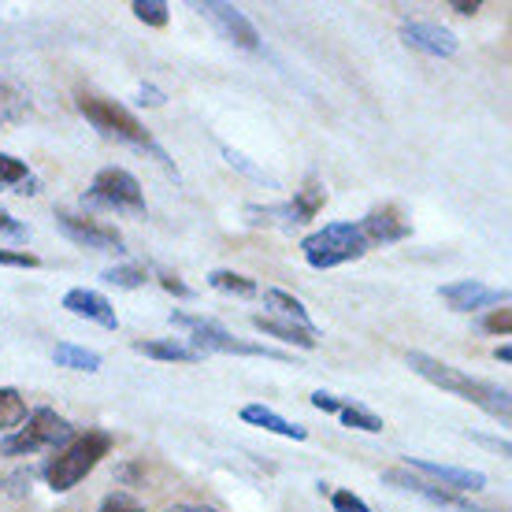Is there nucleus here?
<instances>
[{
  "mask_svg": "<svg viewBox=\"0 0 512 512\" xmlns=\"http://www.w3.org/2000/svg\"><path fill=\"white\" fill-rule=\"evenodd\" d=\"M409 368L416 375H423L427 383L442 386L449 394H461L464 401H472L479 405L483 412H490L494 420L509 423L512 416V401H509V390L505 386H494V383H483V379H472V375L457 372V368H449L446 360L431 357V353H409Z\"/></svg>",
  "mask_w": 512,
  "mask_h": 512,
  "instance_id": "nucleus-1",
  "label": "nucleus"
},
{
  "mask_svg": "<svg viewBox=\"0 0 512 512\" xmlns=\"http://www.w3.org/2000/svg\"><path fill=\"white\" fill-rule=\"evenodd\" d=\"M108 453H112V435H108V431H86V435L71 438L64 449H56V457H49V464L41 468V475H45L49 490L67 494V490L78 487Z\"/></svg>",
  "mask_w": 512,
  "mask_h": 512,
  "instance_id": "nucleus-2",
  "label": "nucleus"
},
{
  "mask_svg": "<svg viewBox=\"0 0 512 512\" xmlns=\"http://www.w3.org/2000/svg\"><path fill=\"white\" fill-rule=\"evenodd\" d=\"M75 438V427L56 409H34L26 412V420L15 427L12 435H4L0 453L4 457H34L41 449H64Z\"/></svg>",
  "mask_w": 512,
  "mask_h": 512,
  "instance_id": "nucleus-3",
  "label": "nucleus"
},
{
  "mask_svg": "<svg viewBox=\"0 0 512 512\" xmlns=\"http://www.w3.org/2000/svg\"><path fill=\"white\" fill-rule=\"evenodd\" d=\"M78 112L90 119L101 134L127 141V145H138V149H149L156 160H164V164L171 167V160L164 156V149H156L153 138H149V130L141 127L138 116L127 112L119 101H108V97H97V93H78Z\"/></svg>",
  "mask_w": 512,
  "mask_h": 512,
  "instance_id": "nucleus-4",
  "label": "nucleus"
},
{
  "mask_svg": "<svg viewBox=\"0 0 512 512\" xmlns=\"http://www.w3.org/2000/svg\"><path fill=\"white\" fill-rule=\"evenodd\" d=\"M368 249H372V245H368V238L360 231V219L357 223H327L323 231L308 234L305 242H301V253H305L308 268H316V271L360 260Z\"/></svg>",
  "mask_w": 512,
  "mask_h": 512,
  "instance_id": "nucleus-5",
  "label": "nucleus"
},
{
  "mask_svg": "<svg viewBox=\"0 0 512 512\" xmlns=\"http://www.w3.org/2000/svg\"><path fill=\"white\" fill-rule=\"evenodd\" d=\"M171 323L190 331L186 346L197 349L201 357L208 353H242V357H268V360H290V353L271 346H256V342H238L227 327H219L216 320H201V316H182V312H171Z\"/></svg>",
  "mask_w": 512,
  "mask_h": 512,
  "instance_id": "nucleus-6",
  "label": "nucleus"
},
{
  "mask_svg": "<svg viewBox=\"0 0 512 512\" xmlns=\"http://www.w3.org/2000/svg\"><path fill=\"white\" fill-rule=\"evenodd\" d=\"M82 208L141 216L145 212V193H141V182L130 171H123V167H104V171L93 175V186L82 197Z\"/></svg>",
  "mask_w": 512,
  "mask_h": 512,
  "instance_id": "nucleus-7",
  "label": "nucleus"
},
{
  "mask_svg": "<svg viewBox=\"0 0 512 512\" xmlns=\"http://www.w3.org/2000/svg\"><path fill=\"white\" fill-rule=\"evenodd\" d=\"M56 227H60L75 245H86V249H101V253H119V249H123V234L93 216H78V212L60 208V212H56Z\"/></svg>",
  "mask_w": 512,
  "mask_h": 512,
  "instance_id": "nucleus-8",
  "label": "nucleus"
},
{
  "mask_svg": "<svg viewBox=\"0 0 512 512\" xmlns=\"http://www.w3.org/2000/svg\"><path fill=\"white\" fill-rule=\"evenodd\" d=\"M197 12L205 15V19H212L216 23V30L223 34V38L231 41V45H238V49L245 52H256L260 49V34H256V26L245 19L234 4H219V0H205V4H197Z\"/></svg>",
  "mask_w": 512,
  "mask_h": 512,
  "instance_id": "nucleus-9",
  "label": "nucleus"
},
{
  "mask_svg": "<svg viewBox=\"0 0 512 512\" xmlns=\"http://www.w3.org/2000/svg\"><path fill=\"white\" fill-rule=\"evenodd\" d=\"M401 41L416 52H427V56H457V49H461V41H457L453 30L438 23H423V19L401 23Z\"/></svg>",
  "mask_w": 512,
  "mask_h": 512,
  "instance_id": "nucleus-10",
  "label": "nucleus"
},
{
  "mask_svg": "<svg viewBox=\"0 0 512 512\" xmlns=\"http://www.w3.org/2000/svg\"><path fill=\"white\" fill-rule=\"evenodd\" d=\"M438 294H442V301H446L453 312H479V308L505 305V301H509V290H487L479 279L449 282V286H442Z\"/></svg>",
  "mask_w": 512,
  "mask_h": 512,
  "instance_id": "nucleus-11",
  "label": "nucleus"
},
{
  "mask_svg": "<svg viewBox=\"0 0 512 512\" xmlns=\"http://www.w3.org/2000/svg\"><path fill=\"white\" fill-rule=\"evenodd\" d=\"M412 472H423L431 483H438L442 490H453V494H468V490H483L487 487V475L472 472V468H453V464H435L423 461V457H409Z\"/></svg>",
  "mask_w": 512,
  "mask_h": 512,
  "instance_id": "nucleus-12",
  "label": "nucleus"
},
{
  "mask_svg": "<svg viewBox=\"0 0 512 512\" xmlns=\"http://www.w3.org/2000/svg\"><path fill=\"white\" fill-rule=\"evenodd\" d=\"M360 231L368 238V245H390V242H405L412 234V227L401 219L394 205H383V208H372L368 216L360 219Z\"/></svg>",
  "mask_w": 512,
  "mask_h": 512,
  "instance_id": "nucleus-13",
  "label": "nucleus"
},
{
  "mask_svg": "<svg viewBox=\"0 0 512 512\" xmlns=\"http://www.w3.org/2000/svg\"><path fill=\"white\" fill-rule=\"evenodd\" d=\"M64 308L75 312V316H82V320H93L97 327H104V331H116L119 327V316H116V308H112V301L104 294H97V290H67Z\"/></svg>",
  "mask_w": 512,
  "mask_h": 512,
  "instance_id": "nucleus-14",
  "label": "nucleus"
},
{
  "mask_svg": "<svg viewBox=\"0 0 512 512\" xmlns=\"http://www.w3.org/2000/svg\"><path fill=\"white\" fill-rule=\"evenodd\" d=\"M253 327L297 349H316V327H301V323L279 320V316H253Z\"/></svg>",
  "mask_w": 512,
  "mask_h": 512,
  "instance_id": "nucleus-15",
  "label": "nucleus"
},
{
  "mask_svg": "<svg viewBox=\"0 0 512 512\" xmlns=\"http://www.w3.org/2000/svg\"><path fill=\"white\" fill-rule=\"evenodd\" d=\"M242 420L256 423V427H264V431H271V435L294 438V442H305V438H308V431L301 427V423H290L286 416H279L275 409H268V405H245Z\"/></svg>",
  "mask_w": 512,
  "mask_h": 512,
  "instance_id": "nucleus-16",
  "label": "nucleus"
},
{
  "mask_svg": "<svg viewBox=\"0 0 512 512\" xmlns=\"http://www.w3.org/2000/svg\"><path fill=\"white\" fill-rule=\"evenodd\" d=\"M323 205H327V190L316 179H308L290 201V216H294V223H312L323 212Z\"/></svg>",
  "mask_w": 512,
  "mask_h": 512,
  "instance_id": "nucleus-17",
  "label": "nucleus"
},
{
  "mask_svg": "<svg viewBox=\"0 0 512 512\" xmlns=\"http://www.w3.org/2000/svg\"><path fill=\"white\" fill-rule=\"evenodd\" d=\"M134 349H138L141 357H153V360H167V364H197L201 360V353L197 349H190L186 342H134Z\"/></svg>",
  "mask_w": 512,
  "mask_h": 512,
  "instance_id": "nucleus-18",
  "label": "nucleus"
},
{
  "mask_svg": "<svg viewBox=\"0 0 512 512\" xmlns=\"http://www.w3.org/2000/svg\"><path fill=\"white\" fill-rule=\"evenodd\" d=\"M52 360H56L60 368H71V372H97V368H101V353L71 346V342H60V346L52 349Z\"/></svg>",
  "mask_w": 512,
  "mask_h": 512,
  "instance_id": "nucleus-19",
  "label": "nucleus"
},
{
  "mask_svg": "<svg viewBox=\"0 0 512 512\" xmlns=\"http://www.w3.org/2000/svg\"><path fill=\"white\" fill-rule=\"evenodd\" d=\"M264 305L271 308V312H279V316H286L290 323H301V327H312V316H308V308L297 301L294 294H286V290H264Z\"/></svg>",
  "mask_w": 512,
  "mask_h": 512,
  "instance_id": "nucleus-20",
  "label": "nucleus"
},
{
  "mask_svg": "<svg viewBox=\"0 0 512 512\" xmlns=\"http://www.w3.org/2000/svg\"><path fill=\"white\" fill-rule=\"evenodd\" d=\"M26 420V401L15 386H0V435H12Z\"/></svg>",
  "mask_w": 512,
  "mask_h": 512,
  "instance_id": "nucleus-21",
  "label": "nucleus"
},
{
  "mask_svg": "<svg viewBox=\"0 0 512 512\" xmlns=\"http://www.w3.org/2000/svg\"><path fill=\"white\" fill-rule=\"evenodd\" d=\"M26 119V97L15 90L12 82L0 78V127H15Z\"/></svg>",
  "mask_w": 512,
  "mask_h": 512,
  "instance_id": "nucleus-22",
  "label": "nucleus"
},
{
  "mask_svg": "<svg viewBox=\"0 0 512 512\" xmlns=\"http://www.w3.org/2000/svg\"><path fill=\"white\" fill-rule=\"evenodd\" d=\"M208 286L219 290V294H234V297H253L256 294V282L249 275H238V271H212L208 275Z\"/></svg>",
  "mask_w": 512,
  "mask_h": 512,
  "instance_id": "nucleus-23",
  "label": "nucleus"
},
{
  "mask_svg": "<svg viewBox=\"0 0 512 512\" xmlns=\"http://www.w3.org/2000/svg\"><path fill=\"white\" fill-rule=\"evenodd\" d=\"M26 182H30V167H26L19 156L0 153V186H4V190H19Z\"/></svg>",
  "mask_w": 512,
  "mask_h": 512,
  "instance_id": "nucleus-24",
  "label": "nucleus"
},
{
  "mask_svg": "<svg viewBox=\"0 0 512 512\" xmlns=\"http://www.w3.org/2000/svg\"><path fill=\"white\" fill-rule=\"evenodd\" d=\"M338 416H342L346 427H357V431H368V435H379V431H383V420H379L375 412L360 409V405H342Z\"/></svg>",
  "mask_w": 512,
  "mask_h": 512,
  "instance_id": "nucleus-25",
  "label": "nucleus"
},
{
  "mask_svg": "<svg viewBox=\"0 0 512 512\" xmlns=\"http://www.w3.org/2000/svg\"><path fill=\"white\" fill-rule=\"evenodd\" d=\"M145 268H138V264H123V268H108L104 271V282H112V286H119V290H138V286H145Z\"/></svg>",
  "mask_w": 512,
  "mask_h": 512,
  "instance_id": "nucleus-26",
  "label": "nucleus"
},
{
  "mask_svg": "<svg viewBox=\"0 0 512 512\" xmlns=\"http://www.w3.org/2000/svg\"><path fill=\"white\" fill-rule=\"evenodd\" d=\"M167 12H171V8H167L164 0H134V15L149 26H167V19H171Z\"/></svg>",
  "mask_w": 512,
  "mask_h": 512,
  "instance_id": "nucleus-27",
  "label": "nucleus"
},
{
  "mask_svg": "<svg viewBox=\"0 0 512 512\" xmlns=\"http://www.w3.org/2000/svg\"><path fill=\"white\" fill-rule=\"evenodd\" d=\"M97 512H145V509H141L138 498H130V494L116 490V494H108V498L101 501V509H97Z\"/></svg>",
  "mask_w": 512,
  "mask_h": 512,
  "instance_id": "nucleus-28",
  "label": "nucleus"
},
{
  "mask_svg": "<svg viewBox=\"0 0 512 512\" xmlns=\"http://www.w3.org/2000/svg\"><path fill=\"white\" fill-rule=\"evenodd\" d=\"M331 505H334V512H372V509H368V501L357 498L353 490H334Z\"/></svg>",
  "mask_w": 512,
  "mask_h": 512,
  "instance_id": "nucleus-29",
  "label": "nucleus"
},
{
  "mask_svg": "<svg viewBox=\"0 0 512 512\" xmlns=\"http://www.w3.org/2000/svg\"><path fill=\"white\" fill-rule=\"evenodd\" d=\"M223 156H227V164H231V167H238V171H245V175H249V179H256V182H268V186H275V179H268V175H264V171H260V167H253V164H249V160H245L242 153H234V149H227V145H223Z\"/></svg>",
  "mask_w": 512,
  "mask_h": 512,
  "instance_id": "nucleus-30",
  "label": "nucleus"
},
{
  "mask_svg": "<svg viewBox=\"0 0 512 512\" xmlns=\"http://www.w3.org/2000/svg\"><path fill=\"white\" fill-rule=\"evenodd\" d=\"M0 238H8V242H26V227L12 216V212H4V208H0Z\"/></svg>",
  "mask_w": 512,
  "mask_h": 512,
  "instance_id": "nucleus-31",
  "label": "nucleus"
},
{
  "mask_svg": "<svg viewBox=\"0 0 512 512\" xmlns=\"http://www.w3.org/2000/svg\"><path fill=\"white\" fill-rule=\"evenodd\" d=\"M0 264H8V268H38V256L26 253V249H0Z\"/></svg>",
  "mask_w": 512,
  "mask_h": 512,
  "instance_id": "nucleus-32",
  "label": "nucleus"
},
{
  "mask_svg": "<svg viewBox=\"0 0 512 512\" xmlns=\"http://www.w3.org/2000/svg\"><path fill=\"white\" fill-rule=\"evenodd\" d=\"M483 327H487L490 334H501V338H505V334L512 331V312H509V308H494Z\"/></svg>",
  "mask_w": 512,
  "mask_h": 512,
  "instance_id": "nucleus-33",
  "label": "nucleus"
},
{
  "mask_svg": "<svg viewBox=\"0 0 512 512\" xmlns=\"http://www.w3.org/2000/svg\"><path fill=\"white\" fill-rule=\"evenodd\" d=\"M160 286H164L167 294L182 297V301H190V297H193V290H190V286H186V282H182L179 275H171V271H160Z\"/></svg>",
  "mask_w": 512,
  "mask_h": 512,
  "instance_id": "nucleus-34",
  "label": "nucleus"
},
{
  "mask_svg": "<svg viewBox=\"0 0 512 512\" xmlns=\"http://www.w3.org/2000/svg\"><path fill=\"white\" fill-rule=\"evenodd\" d=\"M312 405H316V409H320V412H334V416H338V412H342V405H346V401H338V397L327 394V390H316V394H312Z\"/></svg>",
  "mask_w": 512,
  "mask_h": 512,
  "instance_id": "nucleus-35",
  "label": "nucleus"
},
{
  "mask_svg": "<svg viewBox=\"0 0 512 512\" xmlns=\"http://www.w3.org/2000/svg\"><path fill=\"white\" fill-rule=\"evenodd\" d=\"M164 101H167V97L156 90V86H141V104H153V108H160Z\"/></svg>",
  "mask_w": 512,
  "mask_h": 512,
  "instance_id": "nucleus-36",
  "label": "nucleus"
},
{
  "mask_svg": "<svg viewBox=\"0 0 512 512\" xmlns=\"http://www.w3.org/2000/svg\"><path fill=\"white\" fill-rule=\"evenodd\" d=\"M453 12H457V15H475V12H479V0H457V4H453Z\"/></svg>",
  "mask_w": 512,
  "mask_h": 512,
  "instance_id": "nucleus-37",
  "label": "nucleus"
},
{
  "mask_svg": "<svg viewBox=\"0 0 512 512\" xmlns=\"http://www.w3.org/2000/svg\"><path fill=\"white\" fill-rule=\"evenodd\" d=\"M167 512H219V509H208V505H171Z\"/></svg>",
  "mask_w": 512,
  "mask_h": 512,
  "instance_id": "nucleus-38",
  "label": "nucleus"
},
{
  "mask_svg": "<svg viewBox=\"0 0 512 512\" xmlns=\"http://www.w3.org/2000/svg\"><path fill=\"white\" fill-rule=\"evenodd\" d=\"M494 357H498L501 364H509V360H512V349L509 346H498V353H494Z\"/></svg>",
  "mask_w": 512,
  "mask_h": 512,
  "instance_id": "nucleus-39",
  "label": "nucleus"
}]
</instances>
